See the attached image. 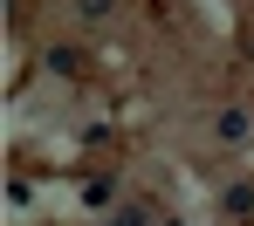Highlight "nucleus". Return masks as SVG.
<instances>
[{"mask_svg": "<svg viewBox=\"0 0 254 226\" xmlns=\"http://www.w3.org/2000/svg\"><path fill=\"white\" fill-rule=\"evenodd\" d=\"M83 14H89V21H103V14H110V0H83Z\"/></svg>", "mask_w": 254, "mask_h": 226, "instance_id": "3", "label": "nucleus"}, {"mask_svg": "<svg viewBox=\"0 0 254 226\" xmlns=\"http://www.w3.org/2000/svg\"><path fill=\"white\" fill-rule=\"evenodd\" d=\"M117 226H151V213H144V206H124V213H117Z\"/></svg>", "mask_w": 254, "mask_h": 226, "instance_id": "2", "label": "nucleus"}, {"mask_svg": "<svg viewBox=\"0 0 254 226\" xmlns=\"http://www.w3.org/2000/svg\"><path fill=\"white\" fill-rule=\"evenodd\" d=\"M213 131L227 137V144H248V131H254V124H248V110H220V124H213Z\"/></svg>", "mask_w": 254, "mask_h": 226, "instance_id": "1", "label": "nucleus"}]
</instances>
